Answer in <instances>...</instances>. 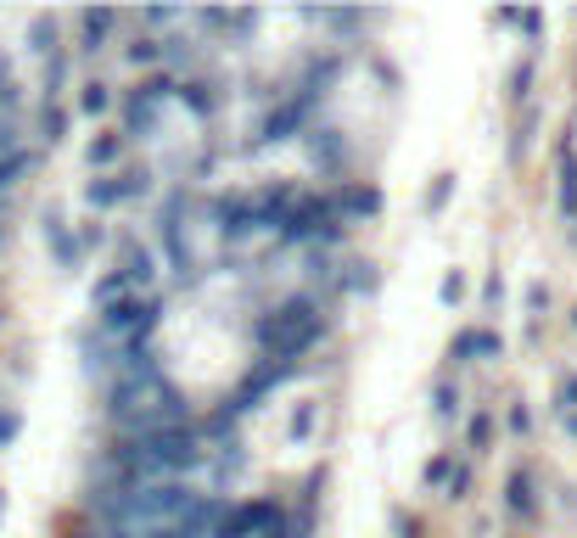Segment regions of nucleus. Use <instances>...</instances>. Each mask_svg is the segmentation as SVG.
<instances>
[{"mask_svg":"<svg viewBox=\"0 0 577 538\" xmlns=\"http://www.w3.org/2000/svg\"><path fill=\"white\" fill-rule=\"evenodd\" d=\"M208 460L197 421L163 426V432H113L101 449V471H113L124 482H185Z\"/></svg>","mask_w":577,"mask_h":538,"instance_id":"nucleus-1","label":"nucleus"},{"mask_svg":"<svg viewBox=\"0 0 577 538\" xmlns=\"http://www.w3.org/2000/svg\"><path fill=\"white\" fill-rule=\"evenodd\" d=\"M101 410L113 432H163V426L191 421V404L180 398V387L157 370L152 354L129 359L113 382L101 387Z\"/></svg>","mask_w":577,"mask_h":538,"instance_id":"nucleus-2","label":"nucleus"},{"mask_svg":"<svg viewBox=\"0 0 577 538\" xmlns=\"http://www.w3.org/2000/svg\"><path fill=\"white\" fill-rule=\"evenodd\" d=\"M253 337H258V354H264V359H309V348L325 337L320 298H309V292L281 298L264 320H258Z\"/></svg>","mask_w":577,"mask_h":538,"instance_id":"nucleus-3","label":"nucleus"},{"mask_svg":"<svg viewBox=\"0 0 577 538\" xmlns=\"http://www.w3.org/2000/svg\"><path fill=\"white\" fill-rule=\"evenodd\" d=\"M275 236H281L286 247H337V241L348 236V219L337 213L331 191H297L292 213L281 219Z\"/></svg>","mask_w":577,"mask_h":538,"instance_id":"nucleus-4","label":"nucleus"},{"mask_svg":"<svg viewBox=\"0 0 577 538\" xmlns=\"http://www.w3.org/2000/svg\"><path fill=\"white\" fill-rule=\"evenodd\" d=\"M157 326H163V298L157 292H129V298L96 309V331L113 348H129V354H146V342H152Z\"/></svg>","mask_w":577,"mask_h":538,"instance_id":"nucleus-5","label":"nucleus"},{"mask_svg":"<svg viewBox=\"0 0 577 538\" xmlns=\"http://www.w3.org/2000/svg\"><path fill=\"white\" fill-rule=\"evenodd\" d=\"M180 96V73H141V79H135V85L124 90V101H118V107H124V135L129 141H152L157 135V124H163V107H169V101Z\"/></svg>","mask_w":577,"mask_h":538,"instance_id":"nucleus-6","label":"nucleus"},{"mask_svg":"<svg viewBox=\"0 0 577 538\" xmlns=\"http://www.w3.org/2000/svg\"><path fill=\"white\" fill-rule=\"evenodd\" d=\"M297 376H303V359H253L247 376L236 382V393L225 398V410L241 421V415H253L258 404H269V398L281 393L286 382H297Z\"/></svg>","mask_w":577,"mask_h":538,"instance_id":"nucleus-7","label":"nucleus"},{"mask_svg":"<svg viewBox=\"0 0 577 538\" xmlns=\"http://www.w3.org/2000/svg\"><path fill=\"white\" fill-rule=\"evenodd\" d=\"M146 191H152V169H146V163H129V169H118V174L85 180V208L90 213H113V208H124V202L146 197Z\"/></svg>","mask_w":577,"mask_h":538,"instance_id":"nucleus-8","label":"nucleus"},{"mask_svg":"<svg viewBox=\"0 0 577 538\" xmlns=\"http://www.w3.org/2000/svg\"><path fill=\"white\" fill-rule=\"evenodd\" d=\"M281 522H286L281 499H236V505H225L213 538H264L269 527H281Z\"/></svg>","mask_w":577,"mask_h":538,"instance_id":"nucleus-9","label":"nucleus"},{"mask_svg":"<svg viewBox=\"0 0 577 538\" xmlns=\"http://www.w3.org/2000/svg\"><path fill=\"white\" fill-rule=\"evenodd\" d=\"M213 225H219V236L247 241V236H258V230H269V208L258 191H230V197L213 202Z\"/></svg>","mask_w":577,"mask_h":538,"instance_id":"nucleus-10","label":"nucleus"},{"mask_svg":"<svg viewBox=\"0 0 577 538\" xmlns=\"http://www.w3.org/2000/svg\"><path fill=\"white\" fill-rule=\"evenodd\" d=\"M309 113H314V101L292 90V96H286L281 107H275V113L258 124V141L269 146V141H292V135H309Z\"/></svg>","mask_w":577,"mask_h":538,"instance_id":"nucleus-11","label":"nucleus"},{"mask_svg":"<svg viewBox=\"0 0 577 538\" xmlns=\"http://www.w3.org/2000/svg\"><path fill=\"white\" fill-rule=\"evenodd\" d=\"M499 354H505V337L493 326H465V331H454V342H449L454 365H482V359H499Z\"/></svg>","mask_w":577,"mask_h":538,"instance_id":"nucleus-12","label":"nucleus"},{"mask_svg":"<svg viewBox=\"0 0 577 538\" xmlns=\"http://www.w3.org/2000/svg\"><path fill=\"white\" fill-rule=\"evenodd\" d=\"M124 152H129V135H124V129H96V135L85 141V169H90V174H118Z\"/></svg>","mask_w":577,"mask_h":538,"instance_id":"nucleus-13","label":"nucleus"},{"mask_svg":"<svg viewBox=\"0 0 577 538\" xmlns=\"http://www.w3.org/2000/svg\"><path fill=\"white\" fill-rule=\"evenodd\" d=\"M45 253L57 258V269H79V258H85V241L68 230L62 213H45Z\"/></svg>","mask_w":577,"mask_h":538,"instance_id":"nucleus-14","label":"nucleus"},{"mask_svg":"<svg viewBox=\"0 0 577 538\" xmlns=\"http://www.w3.org/2000/svg\"><path fill=\"white\" fill-rule=\"evenodd\" d=\"M331 197H337L342 219H376V213H381V191H376V185H365V180H342Z\"/></svg>","mask_w":577,"mask_h":538,"instance_id":"nucleus-15","label":"nucleus"},{"mask_svg":"<svg viewBox=\"0 0 577 538\" xmlns=\"http://www.w3.org/2000/svg\"><path fill=\"white\" fill-rule=\"evenodd\" d=\"M505 516H516V522H533L538 516V482L527 466H516L505 477Z\"/></svg>","mask_w":577,"mask_h":538,"instance_id":"nucleus-16","label":"nucleus"},{"mask_svg":"<svg viewBox=\"0 0 577 538\" xmlns=\"http://www.w3.org/2000/svg\"><path fill=\"white\" fill-rule=\"evenodd\" d=\"M118 269L135 281V292H152V281H157V253L146 247V241L129 236L124 247H118Z\"/></svg>","mask_w":577,"mask_h":538,"instance_id":"nucleus-17","label":"nucleus"},{"mask_svg":"<svg viewBox=\"0 0 577 538\" xmlns=\"http://www.w3.org/2000/svg\"><path fill=\"white\" fill-rule=\"evenodd\" d=\"M174 101H185V113H191V118H213V113H219V85H213L208 73H185Z\"/></svg>","mask_w":577,"mask_h":538,"instance_id":"nucleus-18","label":"nucleus"},{"mask_svg":"<svg viewBox=\"0 0 577 538\" xmlns=\"http://www.w3.org/2000/svg\"><path fill=\"white\" fill-rule=\"evenodd\" d=\"M169 51H174V45L157 40V34H135V40H124V62H129L135 73H141V68H146V73H163Z\"/></svg>","mask_w":577,"mask_h":538,"instance_id":"nucleus-19","label":"nucleus"},{"mask_svg":"<svg viewBox=\"0 0 577 538\" xmlns=\"http://www.w3.org/2000/svg\"><path fill=\"white\" fill-rule=\"evenodd\" d=\"M118 23H124L118 12H85V17H79V51H90V57L107 51V40H113Z\"/></svg>","mask_w":577,"mask_h":538,"instance_id":"nucleus-20","label":"nucleus"},{"mask_svg":"<svg viewBox=\"0 0 577 538\" xmlns=\"http://www.w3.org/2000/svg\"><path fill=\"white\" fill-rule=\"evenodd\" d=\"M555 208L561 219H577V146L561 141V185H555Z\"/></svg>","mask_w":577,"mask_h":538,"instance_id":"nucleus-21","label":"nucleus"},{"mask_svg":"<svg viewBox=\"0 0 577 538\" xmlns=\"http://www.w3.org/2000/svg\"><path fill=\"white\" fill-rule=\"evenodd\" d=\"M68 124H73V113L62 107V101H40V118H34V135H40L45 146H62L68 141Z\"/></svg>","mask_w":577,"mask_h":538,"instance_id":"nucleus-22","label":"nucleus"},{"mask_svg":"<svg viewBox=\"0 0 577 538\" xmlns=\"http://www.w3.org/2000/svg\"><path fill=\"white\" fill-rule=\"evenodd\" d=\"M309 157L320 163L325 174H337L342 157H348V152H342V141H337V129H309Z\"/></svg>","mask_w":577,"mask_h":538,"instance_id":"nucleus-23","label":"nucleus"},{"mask_svg":"<svg viewBox=\"0 0 577 538\" xmlns=\"http://www.w3.org/2000/svg\"><path fill=\"white\" fill-rule=\"evenodd\" d=\"M29 174H34V152H29V146H23V152H6V157H0V202L12 197L17 185L29 180Z\"/></svg>","mask_w":577,"mask_h":538,"instance_id":"nucleus-24","label":"nucleus"},{"mask_svg":"<svg viewBox=\"0 0 577 538\" xmlns=\"http://www.w3.org/2000/svg\"><path fill=\"white\" fill-rule=\"evenodd\" d=\"M432 415L437 421H460L465 415V387L454 382V376H443V382L432 387Z\"/></svg>","mask_w":577,"mask_h":538,"instance_id":"nucleus-25","label":"nucleus"},{"mask_svg":"<svg viewBox=\"0 0 577 538\" xmlns=\"http://www.w3.org/2000/svg\"><path fill=\"white\" fill-rule=\"evenodd\" d=\"M113 85H107V79H85V85H79V113L85 118H101V113H113Z\"/></svg>","mask_w":577,"mask_h":538,"instance_id":"nucleus-26","label":"nucleus"},{"mask_svg":"<svg viewBox=\"0 0 577 538\" xmlns=\"http://www.w3.org/2000/svg\"><path fill=\"white\" fill-rule=\"evenodd\" d=\"M493 432H499V415H493V410H477L471 421H465V454H488Z\"/></svg>","mask_w":577,"mask_h":538,"instance_id":"nucleus-27","label":"nucleus"},{"mask_svg":"<svg viewBox=\"0 0 577 538\" xmlns=\"http://www.w3.org/2000/svg\"><path fill=\"white\" fill-rule=\"evenodd\" d=\"M62 85H68V51H51V57H45V73H40V101H57Z\"/></svg>","mask_w":577,"mask_h":538,"instance_id":"nucleus-28","label":"nucleus"},{"mask_svg":"<svg viewBox=\"0 0 577 538\" xmlns=\"http://www.w3.org/2000/svg\"><path fill=\"white\" fill-rule=\"evenodd\" d=\"M454 471H460V460H454V449H443V454H432V460H426V488H437V494H443V488H449L454 482Z\"/></svg>","mask_w":577,"mask_h":538,"instance_id":"nucleus-29","label":"nucleus"},{"mask_svg":"<svg viewBox=\"0 0 577 538\" xmlns=\"http://www.w3.org/2000/svg\"><path fill=\"white\" fill-rule=\"evenodd\" d=\"M549 410H555V415H572V410H577V370H566L561 382H555V398H549Z\"/></svg>","mask_w":577,"mask_h":538,"instance_id":"nucleus-30","label":"nucleus"},{"mask_svg":"<svg viewBox=\"0 0 577 538\" xmlns=\"http://www.w3.org/2000/svg\"><path fill=\"white\" fill-rule=\"evenodd\" d=\"M23 438V410L17 404H0V449H12Z\"/></svg>","mask_w":577,"mask_h":538,"instance_id":"nucleus-31","label":"nucleus"},{"mask_svg":"<svg viewBox=\"0 0 577 538\" xmlns=\"http://www.w3.org/2000/svg\"><path fill=\"white\" fill-rule=\"evenodd\" d=\"M314 415H320V404H297L292 426H286V438H292V443H303V438L314 432Z\"/></svg>","mask_w":577,"mask_h":538,"instance_id":"nucleus-32","label":"nucleus"},{"mask_svg":"<svg viewBox=\"0 0 577 538\" xmlns=\"http://www.w3.org/2000/svg\"><path fill=\"white\" fill-rule=\"evenodd\" d=\"M533 96V62H516V73H510V101H527Z\"/></svg>","mask_w":577,"mask_h":538,"instance_id":"nucleus-33","label":"nucleus"},{"mask_svg":"<svg viewBox=\"0 0 577 538\" xmlns=\"http://www.w3.org/2000/svg\"><path fill=\"white\" fill-rule=\"evenodd\" d=\"M505 426L516 432V438H527V432H533V410H527V404L516 398V404H510V415H505Z\"/></svg>","mask_w":577,"mask_h":538,"instance_id":"nucleus-34","label":"nucleus"},{"mask_svg":"<svg viewBox=\"0 0 577 538\" xmlns=\"http://www.w3.org/2000/svg\"><path fill=\"white\" fill-rule=\"evenodd\" d=\"M449 191H454V174H437L432 180V191H426V213H437L443 202H449Z\"/></svg>","mask_w":577,"mask_h":538,"instance_id":"nucleus-35","label":"nucleus"},{"mask_svg":"<svg viewBox=\"0 0 577 538\" xmlns=\"http://www.w3.org/2000/svg\"><path fill=\"white\" fill-rule=\"evenodd\" d=\"M437 298H443V303H460V298H465V275H460V269H449V275H443Z\"/></svg>","mask_w":577,"mask_h":538,"instance_id":"nucleus-36","label":"nucleus"},{"mask_svg":"<svg viewBox=\"0 0 577 538\" xmlns=\"http://www.w3.org/2000/svg\"><path fill=\"white\" fill-rule=\"evenodd\" d=\"M393 533H398V538H421V533H426V522L415 516V510H409V516L398 510V516H393Z\"/></svg>","mask_w":577,"mask_h":538,"instance_id":"nucleus-37","label":"nucleus"},{"mask_svg":"<svg viewBox=\"0 0 577 538\" xmlns=\"http://www.w3.org/2000/svg\"><path fill=\"white\" fill-rule=\"evenodd\" d=\"M443 499H471V466L460 460V471H454V482L443 488Z\"/></svg>","mask_w":577,"mask_h":538,"instance_id":"nucleus-38","label":"nucleus"},{"mask_svg":"<svg viewBox=\"0 0 577 538\" xmlns=\"http://www.w3.org/2000/svg\"><path fill=\"white\" fill-rule=\"evenodd\" d=\"M505 303V275H488V286H482V309H499Z\"/></svg>","mask_w":577,"mask_h":538,"instance_id":"nucleus-39","label":"nucleus"},{"mask_svg":"<svg viewBox=\"0 0 577 538\" xmlns=\"http://www.w3.org/2000/svg\"><path fill=\"white\" fill-rule=\"evenodd\" d=\"M146 29H169V23H180V12H169V6H152V12H141Z\"/></svg>","mask_w":577,"mask_h":538,"instance_id":"nucleus-40","label":"nucleus"},{"mask_svg":"<svg viewBox=\"0 0 577 538\" xmlns=\"http://www.w3.org/2000/svg\"><path fill=\"white\" fill-rule=\"evenodd\" d=\"M527 309H533V314L549 309V286H533V292H527Z\"/></svg>","mask_w":577,"mask_h":538,"instance_id":"nucleus-41","label":"nucleus"},{"mask_svg":"<svg viewBox=\"0 0 577 538\" xmlns=\"http://www.w3.org/2000/svg\"><path fill=\"white\" fill-rule=\"evenodd\" d=\"M79 241H85V247H101V241H107V230H101V225H96V219H90V225H85V230H79Z\"/></svg>","mask_w":577,"mask_h":538,"instance_id":"nucleus-42","label":"nucleus"},{"mask_svg":"<svg viewBox=\"0 0 577 538\" xmlns=\"http://www.w3.org/2000/svg\"><path fill=\"white\" fill-rule=\"evenodd\" d=\"M561 432H566V438L577 443V410H572V415H561Z\"/></svg>","mask_w":577,"mask_h":538,"instance_id":"nucleus-43","label":"nucleus"},{"mask_svg":"<svg viewBox=\"0 0 577 538\" xmlns=\"http://www.w3.org/2000/svg\"><path fill=\"white\" fill-rule=\"evenodd\" d=\"M6 213H12V208H6V202H0V219H6Z\"/></svg>","mask_w":577,"mask_h":538,"instance_id":"nucleus-44","label":"nucleus"},{"mask_svg":"<svg viewBox=\"0 0 577 538\" xmlns=\"http://www.w3.org/2000/svg\"><path fill=\"white\" fill-rule=\"evenodd\" d=\"M572 331H577V309H572Z\"/></svg>","mask_w":577,"mask_h":538,"instance_id":"nucleus-45","label":"nucleus"},{"mask_svg":"<svg viewBox=\"0 0 577 538\" xmlns=\"http://www.w3.org/2000/svg\"><path fill=\"white\" fill-rule=\"evenodd\" d=\"M0 510H6V494H0Z\"/></svg>","mask_w":577,"mask_h":538,"instance_id":"nucleus-46","label":"nucleus"},{"mask_svg":"<svg viewBox=\"0 0 577 538\" xmlns=\"http://www.w3.org/2000/svg\"><path fill=\"white\" fill-rule=\"evenodd\" d=\"M572 241H577V236H572Z\"/></svg>","mask_w":577,"mask_h":538,"instance_id":"nucleus-47","label":"nucleus"}]
</instances>
